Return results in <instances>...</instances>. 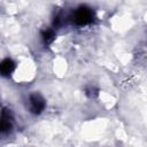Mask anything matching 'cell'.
Listing matches in <instances>:
<instances>
[{"instance_id": "cell-1", "label": "cell", "mask_w": 147, "mask_h": 147, "mask_svg": "<svg viewBox=\"0 0 147 147\" xmlns=\"http://www.w3.org/2000/svg\"><path fill=\"white\" fill-rule=\"evenodd\" d=\"M91 20H92V11L86 7L79 8L75 14V23L78 25L87 24L88 22H91Z\"/></svg>"}, {"instance_id": "cell-2", "label": "cell", "mask_w": 147, "mask_h": 147, "mask_svg": "<svg viewBox=\"0 0 147 147\" xmlns=\"http://www.w3.org/2000/svg\"><path fill=\"white\" fill-rule=\"evenodd\" d=\"M30 109L34 114H40L45 109V101H44V99L40 95H38V94L31 95L30 96Z\"/></svg>"}, {"instance_id": "cell-3", "label": "cell", "mask_w": 147, "mask_h": 147, "mask_svg": "<svg viewBox=\"0 0 147 147\" xmlns=\"http://www.w3.org/2000/svg\"><path fill=\"white\" fill-rule=\"evenodd\" d=\"M14 70V62L10 59H6L1 63V72L2 75H9Z\"/></svg>"}, {"instance_id": "cell-4", "label": "cell", "mask_w": 147, "mask_h": 147, "mask_svg": "<svg viewBox=\"0 0 147 147\" xmlns=\"http://www.w3.org/2000/svg\"><path fill=\"white\" fill-rule=\"evenodd\" d=\"M41 36H42V40L46 44H49L54 39V32L52 30H45V31H42Z\"/></svg>"}, {"instance_id": "cell-5", "label": "cell", "mask_w": 147, "mask_h": 147, "mask_svg": "<svg viewBox=\"0 0 147 147\" xmlns=\"http://www.w3.org/2000/svg\"><path fill=\"white\" fill-rule=\"evenodd\" d=\"M86 94L90 96V98H94V95L96 94V90L94 87H90L86 90Z\"/></svg>"}]
</instances>
